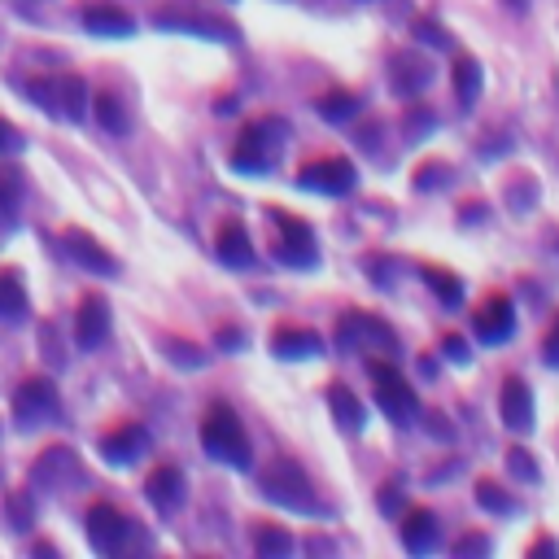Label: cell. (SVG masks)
Wrapping results in <instances>:
<instances>
[{"instance_id":"cell-1","label":"cell","mask_w":559,"mask_h":559,"mask_svg":"<svg viewBox=\"0 0 559 559\" xmlns=\"http://www.w3.org/2000/svg\"><path fill=\"white\" fill-rule=\"evenodd\" d=\"M284 136H289V123H284V118L267 114V118L245 123V132L236 136V145H232V166L245 175H267L284 153Z\"/></svg>"},{"instance_id":"cell-2","label":"cell","mask_w":559,"mask_h":559,"mask_svg":"<svg viewBox=\"0 0 559 559\" xmlns=\"http://www.w3.org/2000/svg\"><path fill=\"white\" fill-rule=\"evenodd\" d=\"M201 446H206L210 459L228 463V468H249V437L245 424L228 402H210L206 415H201Z\"/></svg>"},{"instance_id":"cell-3","label":"cell","mask_w":559,"mask_h":559,"mask_svg":"<svg viewBox=\"0 0 559 559\" xmlns=\"http://www.w3.org/2000/svg\"><path fill=\"white\" fill-rule=\"evenodd\" d=\"M258 490H263V498H271V503L289 507V511H302V516H311V511H319V498H315V485L311 477H306V468L289 455L271 459L263 468V477H258Z\"/></svg>"},{"instance_id":"cell-4","label":"cell","mask_w":559,"mask_h":559,"mask_svg":"<svg viewBox=\"0 0 559 559\" xmlns=\"http://www.w3.org/2000/svg\"><path fill=\"white\" fill-rule=\"evenodd\" d=\"M367 372L376 380V407L389 415L394 424H411L420 415V394L411 389V380L398 372L394 363H380V359H367Z\"/></svg>"},{"instance_id":"cell-5","label":"cell","mask_w":559,"mask_h":559,"mask_svg":"<svg viewBox=\"0 0 559 559\" xmlns=\"http://www.w3.org/2000/svg\"><path fill=\"white\" fill-rule=\"evenodd\" d=\"M271 223H276V258L284 267H315L319 263V245H315V232L306 219H297V214L271 206Z\"/></svg>"},{"instance_id":"cell-6","label":"cell","mask_w":559,"mask_h":559,"mask_svg":"<svg viewBox=\"0 0 559 559\" xmlns=\"http://www.w3.org/2000/svg\"><path fill=\"white\" fill-rule=\"evenodd\" d=\"M337 346L341 350H380V354H398V332L376 319L372 311H346L337 324Z\"/></svg>"},{"instance_id":"cell-7","label":"cell","mask_w":559,"mask_h":559,"mask_svg":"<svg viewBox=\"0 0 559 559\" xmlns=\"http://www.w3.org/2000/svg\"><path fill=\"white\" fill-rule=\"evenodd\" d=\"M297 184L306 188V193H324V197H341V193H350L354 184H359V171H354V162L350 158H315V162H306L302 171H297Z\"/></svg>"},{"instance_id":"cell-8","label":"cell","mask_w":559,"mask_h":559,"mask_svg":"<svg viewBox=\"0 0 559 559\" xmlns=\"http://www.w3.org/2000/svg\"><path fill=\"white\" fill-rule=\"evenodd\" d=\"M79 481H83V463L70 446H49L31 463V485H40V490H70Z\"/></svg>"},{"instance_id":"cell-9","label":"cell","mask_w":559,"mask_h":559,"mask_svg":"<svg viewBox=\"0 0 559 559\" xmlns=\"http://www.w3.org/2000/svg\"><path fill=\"white\" fill-rule=\"evenodd\" d=\"M57 407H62V402H57V385L49 376H31V380H22V385L14 389V415H18L22 428H35V424L53 420Z\"/></svg>"},{"instance_id":"cell-10","label":"cell","mask_w":559,"mask_h":559,"mask_svg":"<svg viewBox=\"0 0 559 559\" xmlns=\"http://www.w3.org/2000/svg\"><path fill=\"white\" fill-rule=\"evenodd\" d=\"M83 525H88V542L97 546L101 555H118L127 546V533H132V520H127L114 503H92Z\"/></svg>"},{"instance_id":"cell-11","label":"cell","mask_w":559,"mask_h":559,"mask_svg":"<svg viewBox=\"0 0 559 559\" xmlns=\"http://www.w3.org/2000/svg\"><path fill=\"white\" fill-rule=\"evenodd\" d=\"M472 328H477V337L485 341V346H503L511 332H516V306H511V297L490 293L477 306V315H472Z\"/></svg>"},{"instance_id":"cell-12","label":"cell","mask_w":559,"mask_h":559,"mask_svg":"<svg viewBox=\"0 0 559 559\" xmlns=\"http://www.w3.org/2000/svg\"><path fill=\"white\" fill-rule=\"evenodd\" d=\"M101 455L110 463H136L140 455H149V428L136 420L114 424L110 433H101Z\"/></svg>"},{"instance_id":"cell-13","label":"cell","mask_w":559,"mask_h":559,"mask_svg":"<svg viewBox=\"0 0 559 559\" xmlns=\"http://www.w3.org/2000/svg\"><path fill=\"white\" fill-rule=\"evenodd\" d=\"M105 337H110V306H105V297L88 293L75 311V341L79 350H97L105 346Z\"/></svg>"},{"instance_id":"cell-14","label":"cell","mask_w":559,"mask_h":559,"mask_svg":"<svg viewBox=\"0 0 559 559\" xmlns=\"http://www.w3.org/2000/svg\"><path fill=\"white\" fill-rule=\"evenodd\" d=\"M62 241H66V254L75 258L79 267H88L92 276H114V271H118V258L97 241V236H88L83 228H70Z\"/></svg>"},{"instance_id":"cell-15","label":"cell","mask_w":559,"mask_h":559,"mask_svg":"<svg viewBox=\"0 0 559 559\" xmlns=\"http://www.w3.org/2000/svg\"><path fill=\"white\" fill-rule=\"evenodd\" d=\"M402 546H407L411 555H428V551H437V542H442V525H437V516L428 507H411V511H402Z\"/></svg>"},{"instance_id":"cell-16","label":"cell","mask_w":559,"mask_h":559,"mask_svg":"<svg viewBox=\"0 0 559 559\" xmlns=\"http://www.w3.org/2000/svg\"><path fill=\"white\" fill-rule=\"evenodd\" d=\"M498 415L511 433H529L533 428V394L520 376H507L503 380V394H498Z\"/></svg>"},{"instance_id":"cell-17","label":"cell","mask_w":559,"mask_h":559,"mask_svg":"<svg viewBox=\"0 0 559 559\" xmlns=\"http://www.w3.org/2000/svg\"><path fill=\"white\" fill-rule=\"evenodd\" d=\"M158 27H175V31H201L210 35V40H236V27L232 22H219L210 14H197V9H158L153 14Z\"/></svg>"},{"instance_id":"cell-18","label":"cell","mask_w":559,"mask_h":559,"mask_svg":"<svg viewBox=\"0 0 559 559\" xmlns=\"http://www.w3.org/2000/svg\"><path fill=\"white\" fill-rule=\"evenodd\" d=\"M145 494H149V503L158 507L162 516H171V511L184 503V472L175 468V463H158V468L149 472V481H145Z\"/></svg>"},{"instance_id":"cell-19","label":"cell","mask_w":559,"mask_h":559,"mask_svg":"<svg viewBox=\"0 0 559 559\" xmlns=\"http://www.w3.org/2000/svg\"><path fill=\"white\" fill-rule=\"evenodd\" d=\"M394 75H389V83H394V92L398 97H420V92L428 88V79H433V66L424 62L415 49H402V53H394Z\"/></svg>"},{"instance_id":"cell-20","label":"cell","mask_w":559,"mask_h":559,"mask_svg":"<svg viewBox=\"0 0 559 559\" xmlns=\"http://www.w3.org/2000/svg\"><path fill=\"white\" fill-rule=\"evenodd\" d=\"M271 350H276V359H315V354H324V337L315 328L280 324L271 332Z\"/></svg>"},{"instance_id":"cell-21","label":"cell","mask_w":559,"mask_h":559,"mask_svg":"<svg viewBox=\"0 0 559 559\" xmlns=\"http://www.w3.org/2000/svg\"><path fill=\"white\" fill-rule=\"evenodd\" d=\"M214 254L223 258L228 267H249L254 263V245H249V232H245V223H219V236H214Z\"/></svg>"},{"instance_id":"cell-22","label":"cell","mask_w":559,"mask_h":559,"mask_svg":"<svg viewBox=\"0 0 559 559\" xmlns=\"http://www.w3.org/2000/svg\"><path fill=\"white\" fill-rule=\"evenodd\" d=\"M450 83H455V97H459V110L468 114V110H477V97H481V62L477 57H468V53H459L455 57V66H450Z\"/></svg>"},{"instance_id":"cell-23","label":"cell","mask_w":559,"mask_h":559,"mask_svg":"<svg viewBox=\"0 0 559 559\" xmlns=\"http://www.w3.org/2000/svg\"><path fill=\"white\" fill-rule=\"evenodd\" d=\"M83 27L92 35H114V40H123V35L136 31V18L118 5H88L83 9Z\"/></svg>"},{"instance_id":"cell-24","label":"cell","mask_w":559,"mask_h":559,"mask_svg":"<svg viewBox=\"0 0 559 559\" xmlns=\"http://www.w3.org/2000/svg\"><path fill=\"white\" fill-rule=\"evenodd\" d=\"M328 407H332V415H337L341 428H350V433H363L367 411H363V402L354 398V389L346 385V380H332V385H328Z\"/></svg>"},{"instance_id":"cell-25","label":"cell","mask_w":559,"mask_h":559,"mask_svg":"<svg viewBox=\"0 0 559 559\" xmlns=\"http://www.w3.org/2000/svg\"><path fill=\"white\" fill-rule=\"evenodd\" d=\"M53 97H57V114L70 118V123H79V118L88 114V83H83L79 75H57Z\"/></svg>"},{"instance_id":"cell-26","label":"cell","mask_w":559,"mask_h":559,"mask_svg":"<svg viewBox=\"0 0 559 559\" xmlns=\"http://www.w3.org/2000/svg\"><path fill=\"white\" fill-rule=\"evenodd\" d=\"M22 210V171L18 166H0V232L14 228Z\"/></svg>"},{"instance_id":"cell-27","label":"cell","mask_w":559,"mask_h":559,"mask_svg":"<svg viewBox=\"0 0 559 559\" xmlns=\"http://www.w3.org/2000/svg\"><path fill=\"white\" fill-rule=\"evenodd\" d=\"M420 276H424L428 289L437 293V302H442V306H459L463 302V280L455 276V271H446V267H437V263H424Z\"/></svg>"},{"instance_id":"cell-28","label":"cell","mask_w":559,"mask_h":559,"mask_svg":"<svg viewBox=\"0 0 559 559\" xmlns=\"http://www.w3.org/2000/svg\"><path fill=\"white\" fill-rule=\"evenodd\" d=\"M315 110L324 114L328 123H350V118L363 110V97H359V92H350V88H332L328 97H319Z\"/></svg>"},{"instance_id":"cell-29","label":"cell","mask_w":559,"mask_h":559,"mask_svg":"<svg viewBox=\"0 0 559 559\" xmlns=\"http://www.w3.org/2000/svg\"><path fill=\"white\" fill-rule=\"evenodd\" d=\"M92 114H97V123L110 136H123L127 132V110H123V101H118L114 92H97V97H92Z\"/></svg>"},{"instance_id":"cell-30","label":"cell","mask_w":559,"mask_h":559,"mask_svg":"<svg viewBox=\"0 0 559 559\" xmlns=\"http://www.w3.org/2000/svg\"><path fill=\"white\" fill-rule=\"evenodd\" d=\"M27 315V289L14 271H0V319H22Z\"/></svg>"},{"instance_id":"cell-31","label":"cell","mask_w":559,"mask_h":559,"mask_svg":"<svg viewBox=\"0 0 559 559\" xmlns=\"http://www.w3.org/2000/svg\"><path fill=\"white\" fill-rule=\"evenodd\" d=\"M254 551L258 555H289L293 551V533L289 529H280V525H258L254 529Z\"/></svg>"},{"instance_id":"cell-32","label":"cell","mask_w":559,"mask_h":559,"mask_svg":"<svg viewBox=\"0 0 559 559\" xmlns=\"http://www.w3.org/2000/svg\"><path fill=\"white\" fill-rule=\"evenodd\" d=\"M477 503L485 507V511H494V516H516V498H511L503 485L498 481H477Z\"/></svg>"},{"instance_id":"cell-33","label":"cell","mask_w":559,"mask_h":559,"mask_svg":"<svg viewBox=\"0 0 559 559\" xmlns=\"http://www.w3.org/2000/svg\"><path fill=\"white\" fill-rule=\"evenodd\" d=\"M437 127V114L428 110L424 101H411L407 105V114H402V132H407V140H420V136H428Z\"/></svg>"},{"instance_id":"cell-34","label":"cell","mask_w":559,"mask_h":559,"mask_svg":"<svg viewBox=\"0 0 559 559\" xmlns=\"http://www.w3.org/2000/svg\"><path fill=\"white\" fill-rule=\"evenodd\" d=\"M507 468L516 472V477H525V481H538V477H542L538 463H533V455H529L525 446H511V450H507Z\"/></svg>"},{"instance_id":"cell-35","label":"cell","mask_w":559,"mask_h":559,"mask_svg":"<svg viewBox=\"0 0 559 559\" xmlns=\"http://www.w3.org/2000/svg\"><path fill=\"white\" fill-rule=\"evenodd\" d=\"M446 175H450V166L446 162H424V166H415V188H442L446 184Z\"/></svg>"},{"instance_id":"cell-36","label":"cell","mask_w":559,"mask_h":559,"mask_svg":"<svg viewBox=\"0 0 559 559\" xmlns=\"http://www.w3.org/2000/svg\"><path fill=\"white\" fill-rule=\"evenodd\" d=\"M9 520H14V529H31V520H35L31 494H14V498H9Z\"/></svg>"},{"instance_id":"cell-37","label":"cell","mask_w":559,"mask_h":559,"mask_svg":"<svg viewBox=\"0 0 559 559\" xmlns=\"http://www.w3.org/2000/svg\"><path fill=\"white\" fill-rule=\"evenodd\" d=\"M455 555H490V538L485 533H463V538H455Z\"/></svg>"},{"instance_id":"cell-38","label":"cell","mask_w":559,"mask_h":559,"mask_svg":"<svg viewBox=\"0 0 559 559\" xmlns=\"http://www.w3.org/2000/svg\"><path fill=\"white\" fill-rule=\"evenodd\" d=\"M415 40H424V44H433V49H446V31L442 27H437V22H428V18H420V22H415Z\"/></svg>"},{"instance_id":"cell-39","label":"cell","mask_w":559,"mask_h":559,"mask_svg":"<svg viewBox=\"0 0 559 559\" xmlns=\"http://www.w3.org/2000/svg\"><path fill=\"white\" fill-rule=\"evenodd\" d=\"M542 359H546V367H559V315L551 319V328L542 337Z\"/></svg>"},{"instance_id":"cell-40","label":"cell","mask_w":559,"mask_h":559,"mask_svg":"<svg viewBox=\"0 0 559 559\" xmlns=\"http://www.w3.org/2000/svg\"><path fill=\"white\" fill-rule=\"evenodd\" d=\"M442 354L450 363H468V341H463L459 332H446V337H442Z\"/></svg>"},{"instance_id":"cell-41","label":"cell","mask_w":559,"mask_h":559,"mask_svg":"<svg viewBox=\"0 0 559 559\" xmlns=\"http://www.w3.org/2000/svg\"><path fill=\"white\" fill-rule=\"evenodd\" d=\"M376 507H380V511H389V516H398V511H402V490H398V485H380Z\"/></svg>"},{"instance_id":"cell-42","label":"cell","mask_w":559,"mask_h":559,"mask_svg":"<svg viewBox=\"0 0 559 559\" xmlns=\"http://www.w3.org/2000/svg\"><path fill=\"white\" fill-rule=\"evenodd\" d=\"M193 346H188V341H171V359H180L184 367H201L206 363V354H188Z\"/></svg>"},{"instance_id":"cell-43","label":"cell","mask_w":559,"mask_h":559,"mask_svg":"<svg viewBox=\"0 0 559 559\" xmlns=\"http://www.w3.org/2000/svg\"><path fill=\"white\" fill-rule=\"evenodd\" d=\"M40 346H44V359L62 363V354H57V328H49V324L40 328Z\"/></svg>"},{"instance_id":"cell-44","label":"cell","mask_w":559,"mask_h":559,"mask_svg":"<svg viewBox=\"0 0 559 559\" xmlns=\"http://www.w3.org/2000/svg\"><path fill=\"white\" fill-rule=\"evenodd\" d=\"M18 145H22V136H18L9 123H5V118H0V153H14Z\"/></svg>"},{"instance_id":"cell-45","label":"cell","mask_w":559,"mask_h":559,"mask_svg":"<svg viewBox=\"0 0 559 559\" xmlns=\"http://www.w3.org/2000/svg\"><path fill=\"white\" fill-rule=\"evenodd\" d=\"M219 346H223V350H241V346H245V332H236V328H219Z\"/></svg>"},{"instance_id":"cell-46","label":"cell","mask_w":559,"mask_h":559,"mask_svg":"<svg viewBox=\"0 0 559 559\" xmlns=\"http://www.w3.org/2000/svg\"><path fill=\"white\" fill-rule=\"evenodd\" d=\"M555 551H559V546H555L551 538H538V542L529 546V555H533V559H542V555H555Z\"/></svg>"},{"instance_id":"cell-47","label":"cell","mask_w":559,"mask_h":559,"mask_svg":"<svg viewBox=\"0 0 559 559\" xmlns=\"http://www.w3.org/2000/svg\"><path fill=\"white\" fill-rule=\"evenodd\" d=\"M507 5H511V9H525V5H529V0H507Z\"/></svg>"}]
</instances>
